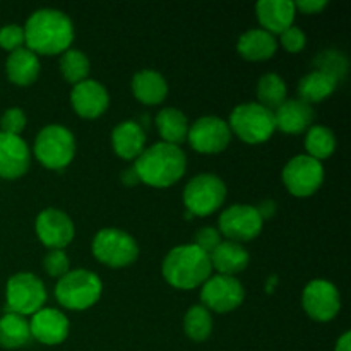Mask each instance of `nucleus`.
Returning a JSON list of instances; mask_svg holds the SVG:
<instances>
[{
	"instance_id": "obj_11",
	"label": "nucleus",
	"mask_w": 351,
	"mask_h": 351,
	"mask_svg": "<svg viewBox=\"0 0 351 351\" xmlns=\"http://www.w3.org/2000/svg\"><path fill=\"white\" fill-rule=\"evenodd\" d=\"M264 221L256 206L232 204L218 219V232L230 242L243 243L257 239L263 232Z\"/></svg>"
},
{
	"instance_id": "obj_36",
	"label": "nucleus",
	"mask_w": 351,
	"mask_h": 351,
	"mask_svg": "<svg viewBox=\"0 0 351 351\" xmlns=\"http://www.w3.org/2000/svg\"><path fill=\"white\" fill-rule=\"evenodd\" d=\"M24 47V27L19 24H5L0 27V48L16 51Z\"/></svg>"
},
{
	"instance_id": "obj_22",
	"label": "nucleus",
	"mask_w": 351,
	"mask_h": 351,
	"mask_svg": "<svg viewBox=\"0 0 351 351\" xmlns=\"http://www.w3.org/2000/svg\"><path fill=\"white\" fill-rule=\"evenodd\" d=\"M209 261H211V267L215 271H218V274L237 278V274L245 271V267L249 266L250 256L242 243L223 240V242L209 254Z\"/></svg>"
},
{
	"instance_id": "obj_31",
	"label": "nucleus",
	"mask_w": 351,
	"mask_h": 351,
	"mask_svg": "<svg viewBox=\"0 0 351 351\" xmlns=\"http://www.w3.org/2000/svg\"><path fill=\"white\" fill-rule=\"evenodd\" d=\"M184 332L189 339L202 343L213 332V315L204 305H194L184 315Z\"/></svg>"
},
{
	"instance_id": "obj_6",
	"label": "nucleus",
	"mask_w": 351,
	"mask_h": 351,
	"mask_svg": "<svg viewBox=\"0 0 351 351\" xmlns=\"http://www.w3.org/2000/svg\"><path fill=\"white\" fill-rule=\"evenodd\" d=\"M230 130L247 144H263L276 132L274 113L259 103H242L232 110Z\"/></svg>"
},
{
	"instance_id": "obj_15",
	"label": "nucleus",
	"mask_w": 351,
	"mask_h": 351,
	"mask_svg": "<svg viewBox=\"0 0 351 351\" xmlns=\"http://www.w3.org/2000/svg\"><path fill=\"white\" fill-rule=\"evenodd\" d=\"M36 237L48 250H64L74 240L75 228L71 216L60 209L48 208L38 215L34 223Z\"/></svg>"
},
{
	"instance_id": "obj_4",
	"label": "nucleus",
	"mask_w": 351,
	"mask_h": 351,
	"mask_svg": "<svg viewBox=\"0 0 351 351\" xmlns=\"http://www.w3.org/2000/svg\"><path fill=\"white\" fill-rule=\"evenodd\" d=\"M101 278L88 269L69 271L55 287V298L67 311H88L101 298Z\"/></svg>"
},
{
	"instance_id": "obj_30",
	"label": "nucleus",
	"mask_w": 351,
	"mask_h": 351,
	"mask_svg": "<svg viewBox=\"0 0 351 351\" xmlns=\"http://www.w3.org/2000/svg\"><path fill=\"white\" fill-rule=\"evenodd\" d=\"M305 151L307 156L322 161L332 156L336 151V136L324 125H312L305 134Z\"/></svg>"
},
{
	"instance_id": "obj_12",
	"label": "nucleus",
	"mask_w": 351,
	"mask_h": 351,
	"mask_svg": "<svg viewBox=\"0 0 351 351\" xmlns=\"http://www.w3.org/2000/svg\"><path fill=\"white\" fill-rule=\"evenodd\" d=\"M243 298L245 288L235 276L215 274L201 287V305L216 314L233 312L243 304Z\"/></svg>"
},
{
	"instance_id": "obj_13",
	"label": "nucleus",
	"mask_w": 351,
	"mask_h": 351,
	"mask_svg": "<svg viewBox=\"0 0 351 351\" xmlns=\"http://www.w3.org/2000/svg\"><path fill=\"white\" fill-rule=\"evenodd\" d=\"M232 130L226 120L219 117H201L189 127L187 141L201 154H219L232 143Z\"/></svg>"
},
{
	"instance_id": "obj_16",
	"label": "nucleus",
	"mask_w": 351,
	"mask_h": 351,
	"mask_svg": "<svg viewBox=\"0 0 351 351\" xmlns=\"http://www.w3.org/2000/svg\"><path fill=\"white\" fill-rule=\"evenodd\" d=\"M31 338L40 341L41 345L57 346L67 339L71 331V322L67 315L53 307H43L31 315L29 321Z\"/></svg>"
},
{
	"instance_id": "obj_40",
	"label": "nucleus",
	"mask_w": 351,
	"mask_h": 351,
	"mask_svg": "<svg viewBox=\"0 0 351 351\" xmlns=\"http://www.w3.org/2000/svg\"><path fill=\"white\" fill-rule=\"evenodd\" d=\"M256 209L257 213H259L261 218H263V221H266V219L274 218V215H276L278 211V204L276 201H273V199H266V201L261 202Z\"/></svg>"
},
{
	"instance_id": "obj_3",
	"label": "nucleus",
	"mask_w": 351,
	"mask_h": 351,
	"mask_svg": "<svg viewBox=\"0 0 351 351\" xmlns=\"http://www.w3.org/2000/svg\"><path fill=\"white\" fill-rule=\"evenodd\" d=\"M161 273L170 287L177 290H194L213 276V267L208 254L194 243H185L173 247L167 254Z\"/></svg>"
},
{
	"instance_id": "obj_1",
	"label": "nucleus",
	"mask_w": 351,
	"mask_h": 351,
	"mask_svg": "<svg viewBox=\"0 0 351 351\" xmlns=\"http://www.w3.org/2000/svg\"><path fill=\"white\" fill-rule=\"evenodd\" d=\"M24 47L36 55H62L74 41L71 17L57 9H38L24 24Z\"/></svg>"
},
{
	"instance_id": "obj_8",
	"label": "nucleus",
	"mask_w": 351,
	"mask_h": 351,
	"mask_svg": "<svg viewBox=\"0 0 351 351\" xmlns=\"http://www.w3.org/2000/svg\"><path fill=\"white\" fill-rule=\"evenodd\" d=\"M93 256L105 266L120 269L134 264L139 257V245L130 233L120 228H103L91 243Z\"/></svg>"
},
{
	"instance_id": "obj_24",
	"label": "nucleus",
	"mask_w": 351,
	"mask_h": 351,
	"mask_svg": "<svg viewBox=\"0 0 351 351\" xmlns=\"http://www.w3.org/2000/svg\"><path fill=\"white\" fill-rule=\"evenodd\" d=\"M278 50V40L267 31L256 27L249 29L237 41V51L242 58L250 62H264L274 57Z\"/></svg>"
},
{
	"instance_id": "obj_26",
	"label": "nucleus",
	"mask_w": 351,
	"mask_h": 351,
	"mask_svg": "<svg viewBox=\"0 0 351 351\" xmlns=\"http://www.w3.org/2000/svg\"><path fill=\"white\" fill-rule=\"evenodd\" d=\"M189 123L187 115L178 108H163L156 115V129L160 132L163 143L180 146L182 143L187 141L189 136Z\"/></svg>"
},
{
	"instance_id": "obj_14",
	"label": "nucleus",
	"mask_w": 351,
	"mask_h": 351,
	"mask_svg": "<svg viewBox=\"0 0 351 351\" xmlns=\"http://www.w3.org/2000/svg\"><path fill=\"white\" fill-rule=\"evenodd\" d=\"M305 314L317 322H329L341 311V295L328 280H312L302 293Z\"/></svg>"
},
{
	"instance_id": "obj_32",
	"label": "nucleus",
	"mask_w": 351,
	"mask_h": 351,
	"mask_svg": "<svg viewBox=\"0 0 351 351\" xmlns=\"http://www.w3.org/2000/svg\"><path fill=\"white\" fill-rule=\"evenodd\" d=\"M91 71V62H89L88 55L81 50H72L69 48L64 51L60 57V74L67 82L72 86L79 84V82L86 81Z\"/></svg>"
},
{
	"instance_id": "obj_29",
	"label": "nucleus",
	"mask_w": 351,
	"mask_h": 351,
	"mask_svg": "<svg viewBox=\"0 0 351 351\" xmlns=\"http://www.w3.org/2000/svg\"><path fill=\"white\" fill-rule=\"evenodd\" d=\"M257 99H259V105H263L264 108L274 112L276 108H280L285 101H287V82L281 75L274 74V72H267L257 82Z\"/></svg>"
},
{
	"instance_id": "obj_20",
	"label": "nucleus",
	"mask_w": 351,
	"mask_h": 351,
	"mask_svg": "<svg viewBox=\"0 0 351 351\" xmlns=\"http://www.w3.org/2000/svg\"><path fill=\"white\" fill-rule=\"evenodd\" d=\"M273 113L274 122H276V130L291 134V136H297V134H302L311 129L315 117L312 105L302 101L300 98L287 99Z\"/></svg>"
},
{
	"instance_id": "obj_9",
	"label": "nucleus",
	"mask_w": 351,
	"mask_h": 351,
	"mask_svg": "<svg viewBox=\"0 0 351 351\" xmlns=\"http://www.w3.org/2000/svg\"><path fill=\"white\" fill-rule=\"evenodd\" d=\"M45 283L33 273H17L5 285L7 312L17 315H33L45 307L47 302Z\"/></svg>"
},
{
	"instance_id": "obj_37",
	"label": "nucleus",
	"mask_w": 351,
	"mask_h": 351,
	"mask_svg": "<svg viewBox=\"0 0 351 351\" xmlns=\"http://www.w3.org/2000/svg\"><path fill=\"white\" fill-rule=\"evenodd\" d=\"M280 43L288 53H300L305 48V45H307V36H305V33L300 27L293 24V26L288 27L287 31L280 34Z\"/></svg>"
},
{
	"instance_id": "obj_38",
	"label": "nucleus",
	"mask_w": 351,
	"mask_h": 351,
	"mask_svg": "<svg viewBox=\"0 0 351 351\" xmlns=\"http://www.w3.org/2000/svg\"><path fill=\"white\" fill-rule=\"evenodd\" d=\"M221 242H223L221 233H219L216 228H213V226H202V228H199L197 232H195L194 245H197L199 249H201L202 252L208 254V256Z\"/></svg>"
},
{
	"instance_id": "obj_21",
	"label": "nucleus",
	"mask_w": 351,
	"mask_h": 351,
	"mask_svg": "<svg viewBox=\"0 0 351 351\" xmlns=\"http://www.w3.org/2000/svg\"><path fill=\"white\" fill-rule=\"evenodd\" d=\"M112 146L119 158L125 161H136L146 149V132L134 120L120 122L112 132Z\"/></svg>"
},
{
	"instance_id": "obj_42",
	"label": "nucleus",
	"mask_w": 351,
	"mask_h": 351,
	"mask_svg": "<svg viewBox=\"0 0 351 351\" xmlns=\"http://www.w3.org/2000/svg\"><path fill=\"white\" fill-rule=\"evenodd\" d=\"M335 351H351V332L346 331L341 338L336 341Z\"/></svg>"
},
{
	"instance_id": "obj_17",
	"label": "nucleus",
	"mask_w": 351,
	"mask_h": 351,
	"mask_svg": "<svg viewBox=\"0 0 351 351\" xmlns=\"http://www.w3.org/2000/svg\"><path fill=\"white\" fill-rule=\"evenodd\" d=\"M71 105L82 119H98L108 110L110 95L101 82L88 77L86 81L72 86Z\"/></svg>"
},
{
	"instance_id": "obj_7",
	"label": "nucleus",
	"mask_w": 351,
	"mask_h": 351,
	"mask_svg": "<svg viewBox=\"0 0 351 351\" xmlns=\"http://www.w3.org/2000/svg\"><path fill=\"white\" fill-rule=\"evenodd\" d=\"M225 199V182L215 173H201L192 177L185 185L184 194H182V201L189 211V218H192V216L206 218V216L213 215L221 208Z\"/></svg>"
},
{
	"instance_id": "obj_34",
	"label": "nucleus",
	"mask_w": 351,
	"mask_h": 351,
	"mask_svg": "<svg viewBox=\"0 0 351 351\" xmlns=\"http://www.w3.org/2000/svg\"><path fill=\"white\" fill-rule=\"evenodd\" d=\"M43 269L47 271L48 276L57 278V280L65 276L71 271V261L65 250H48L43 259Z\"/></svg>"
},
{
	"instance_id": "obj_10",
	"label": "nucleus",
	"mask_w": 351,
	"mask_h": 351,
	"mask_svg": "<svg viewBox=\"0 0 351 351\" xmlns=\"http://www.w3.org/2000/svg\"><path fill=\"white\" fill-rule=\"evenodd\" d=\"M281 178L291 195L311 197L324 184V167L307 154H298L285 165Z\"/></svg>"
},
{
	"instance_id": "obj_33",
	"label": "nucleus",
	"mask_w": 351,
	"mask_h": 351,
	"mask_svg": "<svg viewBox=\"0 0 351 351\" xmlns=\"http://www.w3.org/2000/svg\"><path fill=\"white\" fill-rule=\"evenodd\" d=\"M315 67H317L315 71L326 72V74H329L339 82L348 72V58L338 50L322 51L315 58Z\"/></svg>"
},
{
	"instance_id": "obj_27",
	"label": "nucleus",
	"mask_w": 351,
	"mask_h": 351,
	"mask_svg": "<svg viewBox=\"0 0 351 351\" xmlns=\"http://www.w3.org/2000/svg\"><path fill=\"white\" fill-rule=\"evenodd\" d=\"M338 88V81L322 71H312L300 79L298 82V96L302 101L321 103L328 99Z\"/></svg>"
},
{
	"instance_id": "obj_28",
	"label": "nucleus",
	"mask_w": 351,
	"mask_h": 351,
	"mask_svg": "<svg viewBox=\"0 0 351 351\" xmlns=\"http://www.w3.org/2000/svg\"><path fill=\"white\" fill-rule=\"evenodd\" d=\"M29 321L23 315L5 312L0 317V346L5 350L23 348L29 343Z\"/></svg>"
},
{
	"instance_id": "obj_41",
	"label": "nucleus",
	"mask_w": 351,
	"mask_h": 351,
	"mask_svg": "<svg viewBox=\"0 0 351 351\" xmlns=\"http://www.w3.org/2000/svg\"><path fill=\"white\" fill-rule=\"evenodd\" d=\"M122 182H123V185H127V187H134V185L141 184L139 175H137L134 165H132V167L127 168V170L122 171Z\"/></svg>"
},
{
	"instance_id": "obj_18",
	"label": "nucleus",
	"mask_w": 351,
	"mask_h": 351,
	"mask_svg": "<svg viewBox=\"0 0 351 351\" xmlns=\"http://www.w3.org/2000/svg\"><path fill=\"white\" fill-rule=\"evenodd\" d=\"M31 165V151L21 136L0 132V178L17 180Z\"/></svg>"
},
{
	"instance_id": "obj_25",
	"label": "nucleus",
	"mask_w": 351,
	"mask_h": 351,
	"mask_svg": "<svg viewBox=\"0 0 351 351\" xmlns=\"http://www.w3.org/2000/svg\"><path fill=\"white\" fill-rule=\"evenodd\" d=\"M134 96L137 101L146 106H156L167 99L168 95V82L160 72L144 69L134 74L132 82H130Z\"/></svg>"
},
{
	"instance_id": "obj_5",
	"label": "nucleus",
	"mask_w": 351,
	"mask_h": 351,
	"mask_svg": "<svg viewBox=\"0 0 351 351\" xmlns=\"http://www.w3.org/2000/svg\"><path fill=\"white\" fill-rule=\"evenodd\" d=\"M33 153L47 170H64L75 156V137L67 127L50 123L38 132Z\"/></svg>"
},
{
	"instance_id": "obj_39",
	"label": "nucleus",
	"mask_w": 351,
	"mask_h": 351,
	"mask_svg": "<svg viewBox=\"0 0 351 351\" xmlns=\"http://www.w3.org/2000/svg\"><path fill=\"white\" fill-rule=\"evenodd\" d=\"M295 3V9L300 10L302 14H319L328 7L326 0H298Z\"/></svg>"
},
{
	"instance_id": "obj_35",
	"label": "nucleus",
	"mask_w": 351,
	"mask_h": 351,
	"mask_svg": "<svg viewBox=\"0 0 351 351\" xmlns=\"http://www.w3.org/2000/svg\"><path fill=\"white\" fill-rule=\"evenodd\" d=\"M26 113L19 108V106H12L3 112L0 117V132L10 134V136H21L24 129H26Z\"/></svg>"
},
{
	"instance_id": "obj_19",
	"label": "nucleus",
	"mask_w": 351,
	"mask_h": 351,
	"mask_svg": "<svg viewBox=\"0 0 351 351\" xmlns=\"http://www.w3.org/2000/svg\"><path fill=\"white\" fill-rule=\"evenodd\" d=\"M256 14L261 29L274 36L293 26L297 9L291 0H261L256 3Z\"/></svg>"
},
{
	"instance_id": "obj_23",
	"label": "nucleus",
	"mask_w": 351,
	"mask_h": 351,
	"mask_svg": "<svg viewBox=\"0 0 351 351\" xmlns=\"http://www.w3.org/2000/svg\"><path fill=\"white\" fill-rule=\"evenodd\" d=\"M41 64L36 53L26 47L10 51L5 60V74L9 81L16 86H31L40 77Z\"/></svg>"
},
{
	"instance_id": "obj_2",
	"label": "nucleus",
	"mask_w": 351,
	"mask_h": 351,
	"mask_svg": "<svg viewBox=\"0 0 351 351\" xmlns=\"http://www.w3.org/2000/svg\"><path fill=\"white\" fill-rule=\"evenodd\" d=\"M139 180L149 187L167 189L177 184L187 170V156L180 146L156 143L146 147L134 161Z\"/></svg>"
}]
</instances>
